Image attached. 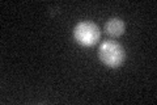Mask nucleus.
<instances>
[{
  "label": "nucleus",
  "instance_id": "3",
  "mask_svg": "<svg viewBox=\"0 0 157 105\" xmlns=\"http://www.w3.org/2000/svg\"><path fill=\"white\" fill-rule=\"evenodd\" d=\"M124 29H126V25L123 22V20L117 18V17L107 20L104 26L105 33L110 37H121L124 33Z\"/></svg>",
  "mask_w": 157,
  "mask_h": 105
},
{
  "label": "nucleus",
  "instance_id": "1",
  "mask_svg": "<svg viewBox=\"0 0 157 105\" xmlns=\"http://www.w3.org/2000/svg\"><path fill=\"white\" fill-rule=\"evenodd\" d=\"M98 58L105 66L115 68L123 64L126 59V51L123 46L117 41L106 39L98 47Z\"/></svg>",
  "mask_w": 157,
  "mask_h": 105
},
{
  "label": "nucleus",
  "instance_id": "2",
  "mask_svg": "<svg viewBox=\"0 0 157 105\" xmlns=\"http://www.w3.org/2000/svg\"><path fill=\"white\" fill-rule=\"evenodd\" d=\"M101 37L100 28L92 21H80L73 28V38L84 47H92Z\"/></svg>",
  "mask_w": 157,
  "mask_h": 105
}]
</instances>
